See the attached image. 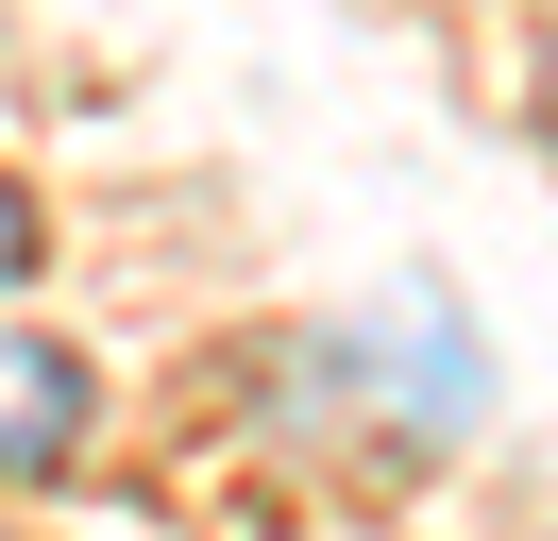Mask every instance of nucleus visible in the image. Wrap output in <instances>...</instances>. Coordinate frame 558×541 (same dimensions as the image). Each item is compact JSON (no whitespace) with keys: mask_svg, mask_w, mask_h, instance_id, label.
I'll list each match as a JSON object with an SVG mask.
<instances>
[{"mask_svg":"<svg viewBox=\"0 0 558 541\" xmlns=\"http://www.w3.org/2000/svg\"><path fill=\"white\" fill-rule=\"evenodd\" d=\"M85 440V356H51V338L0 322V473H51Z\"/></svg>","mask_w":558,"mask_h":541,"instance_id":"obj_1","label":"nucleus"},{"mask_svg":"<svg viewBox=\"0 0 558 541\" xmlns=\"http://www.w3.org/2000/svg\"><path fill=\"white\" fill-rule=\"evenodd\" d=\"M17 270H35V203L0 187V288H17Z\"/></svg>","mask_w":558,"mask_h":541,"instance_id":"obj_2","label":"nucleus"}]
</instances>
